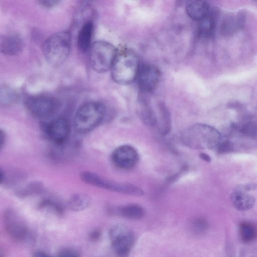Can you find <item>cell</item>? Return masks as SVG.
Returning a JSON list of instances; mask_svg holds the SVG:
<instances>
[{
  "label": "cell",
  "mask_w": 257,
  "mask_h": 257,
  "mask_svg": "<svg viewBox=\"0 0 257 257\" xmlns=\"http://www.w3.org/2000/svg\"><path fill=\"white\" fill-rule=\"evenodd\" d=\"M231 202L234 207L240 211L251 208L255 203V198L246 191L236 189L231 195Z\"/></svg>",
  "instance_id": "5bb4252c"
},
{
  "label": "cell",
  "mask_w": 257,
  "mask_h": 257,
  "mask_svg": "<svg viewBox=\"0 0 257 257\" xmlns=\"http://www.w3.org/2000/svg\"><path fill=\"white\" fill-rule=\"evenodd\" d=\"M109 239L117 257H127L134 243L132 230L123 224L113 226L109 232Z\"/></svg>",
  "instance_id": "52a82bcc"
},
{
  "label": "cell",
  "mask_w": 257,
  "mask_h": 257,
  "mask_svg": "<svg viewBox=\"0 0 257 257\" xmlns=\"http://www.w3.org/2000/svg\"><path fill=\"white\" fill-rule=\"evenodd\" d=\"M24 43L19 36L15 34L0 35V52L9 56L17 55L23 50Z\"/></svg>",
  "instance_id": "4fadbf2b"
},
{
  "label": "cell",
  "mask_w": 257,
  "mask_h": 257,
  "mask_svg": "<svg viewBox=\"0 0 257 257\" xmlns=\"http://www.w3.org/2000/svg\"><path fill=\"white\" fill-rule=\"evenodd\" d=\"M101 232L98 230H93L90 234V239L93 241L97 240L100 236Z\"/></svg>",
  "instance_id": "f1b7e54d"
},
{
  "label": "cell",
  "mask_w": 257,
  "mask_h": 257,
  "mask_svg": "<svg viewBox=\"0 0 257 257\" xmlns=\"http://www.w3.org/2000/svg\"><path fill=\"white\" fill-rule=\"evenodd\" d=\"M117 50L111 44L98 41L89 48V61L92 69L97 73H104L110 70Z\"/></svg>",
  "instance_id": "8992f818"
},
{
  "label": "cell",
  "mask_w": 257,
  "mask_h": 257,
  "mask_svg": "<svg viewBox=\"0 0 257 257\" xmlns=\"http://www.w3.org/2000/svg\"><path fill=\"white\" fill-rule=\"evenodd\" d=\"M160 72L155 66L143 64L140 66L136 79L143 92H151L157 87L160 79Z\"/></svg>",
  "instance_id": "8fae6325"
},
{
  "label": "cell",
  "mask_w": 257,
  "mask_h": 257,
  "mask_svg": "<svg viewBox=\"0 0 257 257\" xmlns=\"http://www.w3.org/2000/svg\"><path fill=\"white\" fill-rule=\"evenodd\" d=\"M111 160L113 165L119 169L129 170L138 163L139 155L133 146L123 145L118 146L112 152Z\"/></svg>",
  "instance_id": "30bf717a"
},
{
  "label": "cell",
  "mask_w": 257,
  "mask_h": 257,
  "mask_svg": "<svg viewBox=\"0 0 257 257\" xmlns=\"http://www.w3.org/2000/svg\"><path fill=\"white\" fill-rule=\"evenodd\" d=\"M199 33L204 38H210L215 32V23L214 18L211 16L206 17L199 21Z\"/></svg>",
  "instance_id": "ffe728a7"
},
{
  "label": "cell",
  "mask_w": 257,
  "mask_h": 257,
  "mask_svg": "<svg viewBox=\"0 0 257 257\" xmlns=\"http://www.w3.org/2000/svg\"><path fill=\"white\" fill-rule=\"evenodd\" d=\"M5 134L3 131L0 128V149L3 147L5 141Z\"/></svg>",
  "instance_id": "4dcf8cb0"
},
{
  "label": "cell",
  "mask_w": 257,
  "mask_h": 257,
  "mask_svg": "<svg viewBox=\"0 0 257 257\" xmlns=\"http://www.w3.org/2000/svg\"><path fill=\"white\" fill-rule=\"evenodd\" d=\"M104 105L90 101L82 105L77 110L73 119L74 130L79 133H87L99 125L105 115Z\"/></svg>",
  "instance_id": "277c9868"
},
{
  "label": "cell",
  "mask_w": 257,
  "mask_h": 257,
  "mask_svg": "<svg viewBox=\"0 0 257 257\" xmlns=\"http://www.w3.org/2000/svg\"><path fill=\"white\" fill-rule=\"evenodd\" d=\"M18 100V95L15 90L8 86L0 85V105H11Z\"/></svg>",
  "instance_id": "d6986e66"
},
{
  "label": "cell",
  "mask_w": 257,
  "mask_h": 257,
  "mask_svg": "<svg viewBox=\"0 0 257 257\" xmlns=\"http://www.w3.org/2000/svg\"><path fill=\"white\" fill-rule=\"evenodd\" d=\"M71 41V34L67 31L55 33L45 40L43 51L50 65L57 67L64 63L70 53Z\"/></svg>",
  "instance_id": "3957f363"
},
{
  "label": "cell",
  "mask_w": 257,
  "mask_h": 257,
  "mask_svg": "<svg viewBox=\"0 0 257 257\" xmlns=\"http://www.w3.org/2000/svg\"><path fill=\"white\" fill-rule=\"evenodd\" d=\"M90 202L91 198L87 195L76 193L70 197L68 201V205L71 210L79 211L87 208Z\"/></svg>",
  "instance_id": "ac0fdd59"
},
{
  "label": "cell",
  "mask_w": 257,
  "mask_h": 257,
  "mask_svg": "<svg viewBox=\"0 0 257 257\" xmlns=\"http://www.w3.org/2000/svg\"><path fill=\"white\" fill-rule=\"evenodd\" d=\"M46 135L53 142L62 144L67 139L70 132L68 122L64 118H58L42 124Z\"/></svg>",
  "instance_id": "7c38bea8"
},
{
  "label": "cell",
  "mask_w": 257,
  "mask_h": 257,
  "mask_svg": "<svg viewBox=\"0 0 257 257\" xmlns=\"http://www.w3.org/2000/svg\"><path fill=\"white\" fill-rule=\"evenodd\" d=\"M33 257H51L49 254L43 251H37L33 254Z\"/></svg>",
  "instance_id": "f546056e"
},
{
  "label": "cell",
  "mask_w": 257,
  "mask_h": 257,
  "mask_svg": "<svg viewBox=\"0 0 257 257\" xmlns=\"http://www.w3.org/2000/svg\"><path fill=\"white\" fill-rule=\"evenodd\" d=\"M256 124L253 121L248 122L242 125L240 128V132L245 136L255 139L256 137Z\"/></svg>",
  "instance_id": "603a6c76"
},
{
  "label": "cell",
  "mask_w": 257,
  "mask_h": 257,
  "mask_svg": "<svg viewBox=\"0 0 257 257\" xmlns=\"http://www.w3.org/2000/svg\"><path fill=\"white\" fill-rule=\"evenodd\" d=\"M80 178L85 183L117 193L138 197L144 194L141 188L135 185L110 180L90 171L81 172Z\"/></svg>",
  "instance_id": "5b68a950"
},
{
  "label": "cell",
  "mask_w": 257,
  "mask_h": 257,
  "mask_svg": "<svg viewBox=\"0 0 257 257\" xmlns=\"http://www.w3.org/2000/svg\"><path fill=\"white\" fill-rule=\"evenodd\" d=\"M93 31V24L90 21H87L83 24L79 31L77 37V45L78 48L82 52L89 49Z\"/></svg>",
  "instance_id": "2e32d148"
},
{
  "label": "cell",
  "mask_w": 257,
  "mask_h": 257,
  "mask_svg": "<svg viewBox=\"0 0 257 257\" xmlns=\"http://www.w3.org/2000/svg\"><path fill=\"white\" fill-rule=\"evenodd\" d=\"M256 188V185L252 183H247L245 184L241 185L238 187L236 189L247 191L249 190H254Z\"/></svg>",
  "instance_id": "83f0119b"
},
{
  "label": "cell",
  "mask_w": 257,
  "mask_h": 257,
  "mask_svg": "<svg viewBox=\"0 0 257 257\" xmlns=\"http://www.w3.org/2000/svg\"><path fill=\"white\" fill-rule=\"evenodd\" d=\"M57 257H80L78 252L73 248H65L60 250Z\"/></svg>",
  "instance_id": "d4e9b609"
},
{
  "label": "cell",
  "mask_w": 257,
  "mask_h": 257,
  "mask_svg": "<svg viewBox=\"0 0 257 257\" xmlns=\"http://www.w3.org/2000/svg\"><path fill=\"white\" fill-rule=\"evenodd\" d=\"M239 234L242 241L249 243L256 237V229L254 225L249 222H243L239 225Z\"/></svg>",
  "instance_id": "44dd1931"
},
{
  "label": "cell",
  "mask_w": 257,
  "mask_h": 257,
  "mask_svg": "<svg viewBox=\"0 0 257 257\" xmlns=\"http://www.w3.org/2000/svg\"><path fill=\"white\" fill-rule=\"evenodd\" d=\"M5 253L4 250L0 247V257H4Z\"/></svg>",
  "instance_id": "836d02e7"
},
{
  "label": "cell",
  "mask_w": 257,
  "mask_h": 257,
  "mask_svg": "<svg viewBox=\"0 0 257 257\" xmlns=\"http://www.w3.org/2000/svg\"><path fill=\"white\" fill-rule=\"evenodd\" d=\"M186 10L192 19L200 21L208 15L209 6L204 1H193L187 4Z\"/></svg>",
  "instance_id": "9a60e30c"
},
{
  "label": "cell",
  "mask_w": 257,
  "mask_h": 257,
  "mask_svg": "<svg viewBox=\"0 0 257 257\" xmlns=\"http://www.w3.org/2000/svg\"><path fill=\"white\" fill-rule=\"evenodd\" d=\"M199 157L201 159L209 163L211 161V158L210 157V156L205 153H201L199 154Z\"/></svg>",
  "instance_id": "1f68e13d"
},
{
  "label": "cell",
  "mask_w": 257,
  "mask_h": 257,
  "mask_svg": "<svg viewBox=\"0 0 257 257\" xmlns=\"http://www.w3.org/2000/svg\"><path fill=\"white\" fill-rule=\"evenodd\" d=\"M4 224L8 235L18 241L25 240L29 233L27 224L23 218L12 209H8L4 214Z\"/></svg>",
  "instance_id": "9c48e42d"
},
{
  "label": "cell",
  "mask_w": 257,
  "mask_h": 257,
  "mask_svg": "<svg viewBox=\"0 0 257 257\" xmlns=\"http://www.w3.org/2000/svg\"><path fill=\"white\" fill-rule=\"evenodd\" d=\"M161 119L160 131L162 135H166L170 132L171 129V122L169 112L165 108H163L162 110Z\"/></svg>",
  "instance_id": "7402d4cb"
},
{
  "label": "cell",
  "mask_w": 257,
  "mask_h": 257,
  "mask_svg": "<svg viewBox=\"0 0 257 257\" xmlns=\"http://www.w3.org/2000/svg\"><path fill=\"white\" fill-rule=\"evenodd\" d=\"M60 1L56 0H40L39 4L45 8H52L57 5Z\"/></svg>",
  "instance_id": "4316f807"
},
{
  "label": "cell",
  "mask_w": 257,
  "mask_h": 257,
  "mask_svg": "<svg viewBox=\"0 0 257 257\" xmlns=\"http://www.w3.org/2000/svg\"><path fill=\"white\" fill-rule=\"evenodd\" d=\"M26 106L33 116L45 119L51 117L56 112L58 102L54 97L39 95L28 98Z\"/></svg>",
  "instance_id": "ba28073f"
},
{
  "label": "cell",
  "mask_w": 257,
  "mask_h": 257,
  "mask_svg": "<svg viewBox=\"0 0 257 257\" xmlns=\"http://www.w3.org/2000/svg\"><path fill=\"white\" fill-rule=\"evenodd\" d=\"M140 64L139 58L133 50L117 51L111 70L112 79L121 85H127L136 79Z\"/></svg>",
  "instance_id": "6da1fadb"
},
{
  "label": "cell",
  "mask_w": 257,
  "mask_h": 257,
  "mask_svg": "<svg viewBox=\"0 0 257 257\" xmlns=\"http://www.w3.org/2000/svg\"><path fill=\"white\" fill-rule=\"evenodd\" d=\"M4 178V173H3V171L1 170V169L0 168V183H1L3 181Z\"/></svg>",
  "instance_id": "d6a6232c"
},
{
  "label": "cell",
  "mask_w": 257,
  "mask_h": 257,
  "mask_svg": "<svg viewBox=\"0 0 257 257\" xmlns=\"http://www.w3.org/2000/svg\"><path fill=\"white\" fill-rule=\"evenodd\" d=\"M194 229L197 232H201L206 228L207 222L202 218H198L194 221Z\"/></svg>",
  "instance_id": "484cf974"
},
{
  "label": "cell",
  "mask_w": 257,
  "mask_h": 257,
  "mask_svg": "<svg viewBox=\"0 0 257 257\" xmlns=\"http://www.w3.org/2000/svg\"><path fill=\"white\" fill-rule=\"evenodd\" d=\"M183 143L196 149H211L220 143V133L214 127L204 124H194L184 131L181 136Z\"/></svg>",
  "instance_id": "7a4b0ae2"
},
{
  "label": "cell",
  "mask_w": 257,
  "mask_h": 257,
  "mask_svg": "<svg viewBox=\"0 0 257 257\" xmlns=\"http://www.w3.org/2000/svg\"><path fill=\"white\" fill-rule=\"evenodd\" d=\"M217 147L218 153L220 154L231 152L234 148L232 143L228 141L220 143Z\"/></svg>",
  "instance_id": "cb8c5ba5"
},
{
  "label": "cell",
  "mask_w": 257,
  "mask_h": 257,
  "mask_svg": "<svg viewBox=\"0 0 257 257\" xmlns=\"http://www.w3.org/2000/svg\"><path fill=\"white\" fill-rule=\"evenodd\" d=\"M242 257H254L253 255L249 254H245L243 255Z\"/></svg>",
  "instance_id": "e575fe53"
},
{
  "label": "cell",
  "mask_w": 257,
  "mask_h": 257,
  "mask_svg": "<svg viewBox=\"0 0 257 257\" xmlns=\"http://www.w3.org/2000/svg\"><path fill=\"white\" fill-rule=\"evenodd\" d=\"M117 213L125 218L138 220L144 217L145 214L144 209L137 204H129L118 207Z\"/></svg>",
  "instance_id": "e0dca14e"
}]
</instances>
